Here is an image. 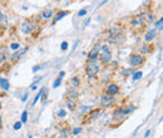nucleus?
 Masks as SVG:
<instances>
[{
  "label": "nucleus",
  "mask_w": 163,
  "mask_h": 138,
  "mask_svg": "<svg viewBox=\"0 0 163 138\" xmlns=\"http://www.w3.org/2000/svg\"><path fill=\"white\" fill-rule=\"evenodd\" d=\"M124 40H125V37L121 30H112L109 37H108V42L114 45H121L124 43Z\"/></svg>",
  "instance_id": "obj_1"
},
{
  "label": "nucleus",
  "mask_w": 163,
  "mask_h": 138,
  "mask_svg": "<svg viewBox=\"0 0 163 138\" xmlns=\"http://www.w3.org/2000/svg\"><path fill=\"white\" fill-rule=\"evenodd\" d=\"M99 70H100V67H99V63H98L97 60H89L88 63H87L85 74L88 75V77H90V78L95 77V75L99 73Z\"/></svg>",
  "instance_id": "obj_2"
},
{
  "label": "nucleus",
  "mask_w": 163,
  "mask_h": 138,
  "mask_svg": "<svg viewBox=\"0 0 163 138\" xmlns=\"http://www.w3.org/2000/svg\"><path fill=\"white\" fill-rule=\"evenodd\" d=\"M115 103V98L114 96H110V94H103L102 98H100V106H102L103 108H109L112 107L113 104Z\"/></svg>",
  "instance_id": "obj_3"
},
{
  "label": "nucleus",
  "mask_w": 163,
  "mask_h": 138,
  "mask_svg": "<svg viewBox=\"0 0 163 138\" xmlns=\"http://www.w3.org/2000/svg\"><path fill=\"white\" fill-rule=\"evenodd\" d=\"M128 61L132 67H140L144 63V57L140 54H132V55H129Z\"/></svg>",
  "instance_id": "obj_4"
},
{
  "label": "nucleus",
  "mask_w": 163,
  "mask_h": 138,
  "mask_svg": "<svg viewBox=\"0 0 163 138\" xmlns=\"http://www.w3.org/2000/svg\"><path fill=\"white\" fill-rule=\"evenodd\" d=\"M132 25H133V28H136V29L143 28V25H144V14H140V15L136 16L134 19L132 20Z\"/></svg>",
  "instance_id": "obj_5"
},
{
  "label": "nucleus",
  "mask_w": 163,
  "mask_h": 138,
  "mask_svg": "<svg viewBox=\"0 0 163 138\" xmlns=\"http://www.w3.org/2000/svg\"><path fill=\"white\" fill-rule=\"evenodd\" d=\"M33 30H34V28H33V25L29 20L24 21V23L21 24V31H23L24 34H31Z\"/></svg>",
  "instance_id": "obj_6"
},
{
  "label": "nucleus",
  "mask_w": 163,
  "mask_h": 138,
  "mask_svg": "<svg viewBox=\"0 0 163 138\" xmlns=\"http://www.w3.org/2000/svg\"><path fill=\"white\" fill-rule=\"evenodd\" d=\"M99 60L102 61V63L104 64H108V63H110V60H112V53L108 50V52H102V54L99 55Z\"/></svg>",
  "instance_id": "obj_7"
},
{
  "label": "nucleus",
  "mask_w": 163,
  "mask_h": 138,
  "mask_svg": "<svg viewBox=\"0 0 163 138\" xmlns=\"http://www.w3.org/2000/svg\"><path fill=\"white\" fill-rule=\"evenodd\" d=\"M99 52H100V46H99V45H95L92 50H90V53L88 54L89 60H97V59H98V54H99Z\"/></svg>",
  "instance_id": "obj_8"
},
{
  "label": "nucleus",
  "mask_w": 163,
  "mask_h": 138,
  "mask_svg": "<svg viewBox=\"0 0 163 138\" xmlns=\"http://www.w3.org/2000/svg\"><path fill=\"white\" fill-rule=\"evenodd\" d=\"M67 97H68V100H73V102H77L78 99V92L74 90V88H70L67 90Z\"/></svg>",
  "instance_id": "obj_9"
},
{
  "label": "nucleus",
  "mask_w": 163,
  "mask_h": 138,
  "mask_svg": "<svg viewBox=\"0 0 163 138\" xmlns=\"http://www.w3.org/2000/svg\"><path fill=\"white\" fill-rule=\"evenodd\" d=\"M106 90H107L108 94H110V96H115V94L119 93V87L113 83V84H109V85H108Z\"/></svg>",
  "instance_id": "obj_10"
},
{
  "label": "nucleus",
  "mask_w": 163,
  "mask_h": 138,
  "mask_svg": "<svg viewBox=\"0 0 163 138\" xmlns=\"http://www.w3.org/2000/svg\"><path fill=\"white\" fill-rule=\"evenodd\" d=\"M155 30H153V29H151V30H148L147 33H146V35H144V40H146V43H149V42H152L154 39V37H155Z\"/></svg>",
  "instance_id": "obj_11"
},
{
  "label": "nucleus",
  "mask_w": 163,
  "mask_h": 138,
  "mask_svg": "<svg viewBox=\"0 0 163 138\" xmlns=\"http://www.w3.org/2000/svg\"><path fill=\"white\" fill-rule=\"evenodd\" d=\"M6 54H8V49H6V46L1 45L0 46V64L4 63L6 60Z\"/></svg>",
  "instance_id": "obj_12"
},
{
  "label": "nucleus",
  "mask_w": 163,
  "mask_h": 138,
  "mask_svg": "<svg viewBox=\"0 0 163 138\" xmlns=\"http://www.w3.org/2000/svg\"><path fill=\"white\" fill-rule=\"evenodd\" d=\"M80 85V79H79L78 77H73L70 79V87L72 88H78V87Z\"/></svg>",
  "instance_id": "obj_13"
},
{
  "label": "nucleus",
  "mask_w": 163,
  "mask_h": 138,
  "mask_svg": "<svg viewBox=\"0 0 163 138\" xmlns=\"http://www.w3.org/2000/svg\"><path fill=\"white\" fill-rule=\"evenodd\" d=\"M152 52V46L148 44V43H146V44H143L142 46H140V53L142 54H147V53H151Z\"/></svg>",
  "instance_id": "obj_14"
},
{
  "label": "nucleus",
  "mask_w": 163,
  "mask_h": 138,
  "mask_svg": "<svg viewBox=\"0 0 163 138\" xmlns=\"http://www.w3.org/2000/svg\"><path fill=\"white\" fill-rule=\"evenodd\" d=\"M0 85H1V88L4 89V90H9V82H8V79H5V78H0Z\"/></svg>",
  "instance_id": "obj_15"
},
{
  "label": "nucleus",
  "mask_w": 163,
  "mask_h": 138,
  "mask_svg": "<svg viewBox=\"0 0 163 138\" xmlns=\"http://www.w3.org/2000/svg\"><path fill=\"white\" fill-rule=\"evenodd\" d=\"M25 50H28V49H23V50H20V52H15V53L13 54V57H12V60H13V61H16V60L21 57V54L25 53Z\"/></svg>",
  "instance_id": "obj_16"
},
{
  "label": "nucleus",
  "mask_w": 163,
  "mask_h": 138,
  "mask_svg": "<svg viewBox=\"0 0 163 138\" xmlns=\"http://www.w3.org/2000/svg\"><path fill=\"white\" fill-rule=\"evenodd\" d=\"M69 14V12H61V13H59V14H57L55 15V18H54V23H57V21H59L61 18H64L65 15H68Z\"/></svg>",
  "instance_id": "obj_17"
},
{
  "label": "nucleus",
  "mask_w": 163,
  "mask_h": 138,
  "mask_svg": "<svg viewBox=\"0 0 163 138\" xmlns=\"http://www.w3.org/2000/svg\"><path fill=\"white\" fill-rule=\"evenodd\" d=\"M99 114H100V109H94L92 113H90V119H92V121H94V119H95Z\"/></svg>",
  "instance_id": "obj_18"
},
{
  "label": "nucleus",
  "mask_w": 163,
  "mask_h": 138,
  "mask_svg": "<svg viewBox=\"0 0 163 138\" xmlns=\"http://www.w3.org/2000/svg\"><path fill=\"white\" fill-rule=\"evenodd\" d=\"M52 15H53V10H50V9L44 10V12H43V16H44L45 19H48V18H50Z\"/></svg>",
  "instance_id": "obj_19"
},
{
  "label": "nucleus",
  "mask_w": 163,
  "mask_h": 138,
  "mask_svg": "<svg viewBox=\"0 0 163 138\" xmlns=\"http://www.w3.org/2000/svg\"><path fill=\"white\" fill-rule=\"evenodd\" d=\"M146 16H147V20H146V21H148V23H153L154 16H153V14H152L151 12H148V13L146 14Z\"/></svg>",
  "instance_id": "obj_20"
},
{
  "label": "nucleus",
  "mask_w": 163,
  "mask_h": 138,
  "mask_svg": "<svg viewBox=\"0 0 163 138\" xmlns=\"http://www.w3.org/2000/svg\"><path fill=\"white\" fill-rule=\"evenodd\" d=\"M74 134V136H78V134L82 133V128L80 127H75V128H73V132H72Z\"/></svg>",
  "instance_id": "obj_21"
},
{
  "label": "nucleus",
  "mask_w": 163,
  "mask_h": 138,
  "mask_svg": "<svg viewBox=\"0 0 163 138\" xmlns=\"http://www.w3.org/2000/svg\"><path fill=\"white\" fill-rule=\"evenodd\" d=\"M61 133L64 134V137H67L68 134H70V128H69V127H65V128L61 130Z\"/></svg>",
  "instance_id": "obj_22"
},
{
  "label": "nucleus",
  "mask_w": 163,
  "mask_h": 138,
  "mask_svg": "<svg viewBox=\"0 0 163 138\" xmlns=\"http://www.w3.org/2000/svg\"><path fill=\"white\" fill-rule=\"evenodd\" d=\"M27 118H28V112L25 111V112H23V114H21V123L27 122Z\"/></svg>",
  "instance_id": "obj_23"
},
{
  "label": "nucleus",
  "mask_w": 163,
  "mask_h": 138,
  "mask_svg": "<svg viewBox=\"0 0 163 138\" xmlns=\"http://www.w3.org/2000/svg\"><path fill=\"white\" fill-rule=\"evenodd\" d=\"M10 48H12V50H16V49L20 48V44L19 43H13V44L10 45Z\"/></svg>",
  "instance_id": "obj_24"
},
{
  "label": "nucleus",
  "mask_w": 163,
  "mask_h": 138,
  "mask_svg": "<svg viewBox=\"0 0 163 138\" xmlns=\"http://www.w3.org/2000/svg\"><path fill=\"white\" fill-rule=\"evenodd\" d=\"M65 115H67V112H65L64 109H60L59 112H58V117L63 118V117H65Z\"/></svg>",
  "instance_id": "obj_25"
},
{
  "label": "nucleus",
  "mask_w": 163,
  "mask_h": 138,
  "mask_svg": "<svg viewBox=\"0 0 163 138\" xmlns=\"http://www.w3.org/2000/svg\"><path fill=\"white\" fill-rule=\"evenodd\" d=\"M133 72H134L133 69H124V70H123V75H125L127 77V75H129L130 73H133Z\"/></svg>",
  "instance_id": "obj_26"
},
{
  "label": "nucleus",
  "mask_w": 163,
  "mask_h": 138,
  "mask_svg": "<svg viewBox=\"0 0 163 138\" xmlns=\"http://www.w3.org/2000/svg\"><path fill=\"white\" fill-rule=\"evenodd\" d=\"M60 83H61V78L59 77V78H57V79H55V83H54V85H53V87H54V88H57V87H59V85H60Z\"/></svg>",
  "instance_id": "obj_27"
},
{
  "label": "nucleus",
  "mask_w": 163,
  "mask_h": 138,
  "mask_svg": "<svg viewBox=\"0 0 163 138\" xmlns=\"http://www.w3.org/2000/svg\"><path fill=\"white\" fill-rule=\"evenodd\" d=\"M140 77H142V72H138V73H134V75H133V81H137V79H139Z\"/></svg>",
  "instance_id": "obj_28"
},
{
  "label": "nucleus",
  "mask_w": 163,
  "mask_h": 138,
  "mask_svg": "<svg viewBox=\"0 0 163 138\" xmlns=\"http://www.w3.org/2000/svg\"><path fill=\"white\" fill-rule=\"evenodd\" d=\"M162 23H163V20H162V19H159L157 23H155V25H157V28H158V30H159V31L162 30Z\"/></svg>",
  "instance_id": "obj_29"
},
{
  "label": "nucleus",
  "mask_w": 163,
  "mask_h": 138,
  "mask_svg": "<svg viewBox=\"0 0 163 138\" xmlns=\"http://www.w3.org/2000/svg\"><path fill=\"white\" fill-rule=\"evenodd\" d=\"M20 127H21V122H16L15 124H14V129L18 130V129H20Z\"/></svg>",
  "instance_id": "obj_30"
},
{
  "label": "nucleus",
  "mask_w": 163,
  "mask_h": 138,
  "mask_svg": "<svg viewBox=\"0 0 163 138\" xmlns=\"http://www.w3.org/2000/svg\"><path fill=\"white\" fill-rule=\"evenodd\" d=\"M87 13V9H82L80 10V12H79L78 13V16H83V15H84V14Z\"/></svg>",
  "instance_id": "obj_31"
},
{
  "label": "nucleus",
  "mask_w": 163,
  "mask_h": 138,
  "mask_svg": "<svg viewBox=\"0 0 163 138\" xmlns=\"http://www.w3.org/2000/svg\"><path fill=\"white\" fill-rule=\"evenodd\" d=\"M67 48H68V43L64 42L63 44H61V50H67Z\"/></svg>",
  "instance_id": "obj_32"
},
{
  "label": "nucleus",
  "mask_w": 163,
  "mask_h": 138,
  "mask_svg": "<svg viewBox=\"0 0 163 138\" xmlns=\"http://www.w3.org/2000/svg\"><path fill=\"white\" fill-rule=\"evenodd\" d=\"M100 50H102V52H108V45H103V46H100Z\"/></svg>",
  "instance_id": "obj_33"
},
{
  "label": "nucleus",
  "mask_w": 163,
  "mask_h": 138,
  "mask_svg": "<svg viewBox=\"0 0 163 138\" xmlns=\"http://www.w3.org/2000/svg\"><path fill=\"white\" fill-rule=\"evenodd\" d=\"M3 128V119H1V115H0V130Z\"/></svg>",
  "instance_id": "obj_34"
},
{
  "label": "nucleus",
  "mask_w": 163,
  "mask_h": 138,
  "mask_svg": "<svg viewBox=\"0 0 163 138\" xmlns=\"http://www.w3.org/2000/svg\"><path fill=\"white\" fill-rule=\"evenodd\" d=\"M54 138H65V137H64V134L61 133V134H59V136H55V137H54Z\"/></svg>",
  "instance_id": "obj_35"
},
{
  "label": "nucleus",
  "mask_w": 163,
  "mask_h": 138,
  "mask_svg": "<svg viewBox=\"0 0 163 138\" xmlns=\"http://www.w3.org/2000/svg\"><path fill=\"white\" fill-rule=\"evenodd\" d=\"M27 97H28V93H25V94H24V97L21 98V100H23V102H25V99H27Z\"/></svg>",
  "instance_id": "obj_36"
},
{
  "label": "nucleus",
  "mask_w": 163,
  "mask_h": 138,
  "mask_svg": "<svg viewBox=\"0 0 163 138\" xmlns=\"http://www.w3.org/2000/svg\"><path fill=\"white\" fill-rule=\"evenodd\" d=\"M39 68H40L39 65H38V67H34V68H33V72H37V70H39Z\"/></svg>",
  "instance_id": "obj_37"
},
{
  "label": "nucleus",
  "mask_w": 163,
  "mask_h": 138,
  "mask_svg": "<svg viewBox=\"0 0 163 138\" xmlns=\"http://www.w3.org/2000/svg\"><path fill=\"white\" fill-rule=\"evenodd\" d=\"M59 77H60V78H63V77H64V72H60V74H59Z\"/></svg>",
  "instance_id": "obj_38"
},
{
  "label": "nucleus",
  "mask_w": 163,
  "mask_h": 138,
  "mask_svg": "<svg viewBox=\"0 0 163 138\" xmlns=\"http://www.w3.org/2000/svg\"><path fill=\"white\" fill-rule=\"evenodd\" d=\"M0 108H1V104H0Z\"/></svg>",
  "instance_id": "obj_39"
}]
</instances>
